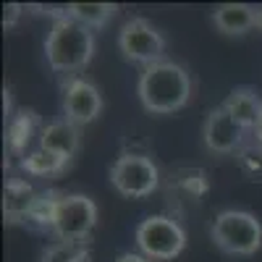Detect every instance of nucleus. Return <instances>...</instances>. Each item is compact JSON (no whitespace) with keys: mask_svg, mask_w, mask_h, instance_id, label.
<instances>
[{"mask_svg":"<svg viewBox=\"0 0 262 262\" xmlns=\"http://www.w3.org/2000/svg\"><path fill=\"white\" fill-rule=\"evenodd\" d=\"M194 81L191 74L176 60H160L142 69L137 81V97L142 107L152 116L179 113L191 102Z\"/></svg>","mask_w":262,"mask_h":262,"instance_id":"1","label":"nucleus"},{"mask_svg":"<svg viewBox=\"0 0 262 262\" xmlns=\"http://www.w3.org/2000/svg\"><path fill=\"white\" fill-rule=\"evenodd\" d=\"M45 58L55 74L76 76L95 58V32L74 18H58L45 39Z\"/></svg>","mask_w":262,"mask_h":262,"instance_id":"2","label":"nucleus"},{"mask_svg":"<svg viewBox=\"0 0 262 262\" xmlns=\"http://www.w3.org/2000/svg\"><path fill=\"white\" fill-rule=\"evenodd\" d=\"M210 238L228 257H254L262 249V223L249 210H221L210 223Z\"/></svg>","mask_w":262,"mask_h":262,"instance_id":"3","label":"nucleus"},{"mask_svg":"<svg viewBox=\"0 0 262 262\" xmlns=\"http://www.w3.org/2000/svg\"><path fill=\"white\" fill-rule=\"evenodd\" d=\"M134 242L139 254L152 262H170L186 249V231L170 215H149L137 226Z\"/></svg>","mask_w":262,"mask_h":262,"instance_id":"4","label":"nucleus"},{"mask_svg":"<svg viewBox=\"0 0 262 262\" xmlns=\"http://www.w3.org/2000/svg\"><path fill=\"white\" fill-rule=\"evenodd\" d=\"M111 186L126 200H147L160 186V170L149 155L121 152L111 165Z\"/></svg>","mask_w":262,"mask_h":262,"instance_id":"5","label":"nucleus"},{"mask_svg":"<svg viewBox=\"0 0 262 262\" xmlns=\"http://www.w3.org/2000/svg\"><path fill=\"white\" fill-rule=\"evenodd\" d=\"M97 205L86 194H63V200L55 212L53 236L58 242L69 244H86L92 238V231L97 226Z\"/></svg>","mask_w":262,"mask_h":262,"instance_id":"6","label":"nucleus"},{"mask_svg":"<svg viewBox=\"0 0 262 262\" xmlns=\"http://www.w3.org/2000/svg\"><path fill=\"white\" fill-rule=\"evenodd\" d=\"M165 48H168V42H165L163 32H158L155 27H152V21H147L142 16L128 18L126 24L121 27V32H118V50H121V55L128 63L142 66V69L165 60Z\"/></svg>","mask_w":262,"mask_h":262,"instance_id":"7","label":"nucleus"},{"mask_svg":"<svg viewBox=\"0 0 262 262\" xmlns=\"http://www.w3.org/2000/svg\"><path fill=\"white\" fill-rule=\"evenodd\" d=\"M252 139L247 131L223 105L212 107L202 123V144L210 155H238Z\"/></svg>","mask_w":262,"mask_h":262,"instance_id":"8","label":"nucleus"},{"mask_svg":"<svg viewBox=\"0 0 262 262\" xmlns=\"http://www.w3.org/2000/svg\"><path fill=\"white\" fill-rule=\"evenodd\" d=\"M102 107H105L102 95L90 79L74 76L69 81H63V118L66 121H71L74 126H86L102 113Z\"/></svg>","mask_w":262,"mask_h":262,"instance_id":"9","label":"nucleus"},{"mask_svg":"<svg viewBox=\"0 0 262 262\" xmlns=\"http://www.w3.org/2000/svg\"><path fill=\"white\" fill-rule=\"evenodd\" d=\"M212 24L226 37H244L257 29V8L249 3H223L212 11Z\"/></svg>","mask_w":262,"mask_h":262,"instance_id":"10","label":"nucleus"},{"mask_svg":"<svg viewBox=\"0 0 262 262\" xmlns=\"http://www.w3.org/2000/svg\"><path fill=\"white\" fill-rule=\"evenodd\" d=\"M39 147L55 152V155H60L66 160H71L79 152V147H81L79 126H74L71 121H66V118L45 123L42 131H39Z\"/></svg>","mask_w":262,"mask_h":262,"instance_id":"11","label":"nucleus"},{"mask_svg":"<svg viewBox=\"0 0 262 262\" xmlns=\"http://www.w3.org/2000/svg\"><path fill=\"white\" fill-rule=\"evenodd\" d=\"M34 186L27 181V179H18V176H11L6 181V189H3V217L8 226H18V223H27L29 217V210L34 205Z\"/></svg>","mask_w":262,"mask_h":262,"instance_id":"12","label":"nucleus"},{"mask_svg":"<svg viewBox=\"0 0 262 262\" xmlns=\"http://www.w3.org/2000/svg\"><path fill=\"white\" fill-rule=\"evenodd\" d=\"M37 128H39L37 111H32V107H18V111L13 113V118L8 121V128H6V144H8L11 155H16L18 160L27 155V147L34 139Z\"/></svg>","mask_w":262,"mask_h":262,"instance_id":"13","label":"nucleus"},{"mask_svg":"<svg viewBox=\"0 0 262 262\" xmlns=\"http://www.w3.org/2000/svg\"><path fill=\"white\" fill-rule=\"evenodd\" d=\"M223 107L247 131H254V126L262 116V95L254 86H236V90H231V95L226 97Z\"/></svg>","mask_w":262,"mask_h":262,"instance_id":"14","label":"nucleus"},{"mask_svg":"<svg viewBox=\"0 0 262 262\" xmlns=\"http://www.w3.org/2000/svg\"><path fill=\"white\" fill-rule=\"evenodd\" d=\"M69 163L71 160H66V158L55 155L50 149H42V147L27 152V155L18 160L21 170H24L27 176H60V173L69 168Z\"/></svg>","mask_w":262,"mask_h":262,"instance_id":"15","label":"nucleus"},{"mask_svg":"<svg viewBox=\"0 0 262 262\" xmlns=\"http://www.w3.org/2000/svg\"><path fill=\"white\" fill-rule=\"evenodd\" d=\"M60 200H63V191H58V189L37 191L27 223H29L32 228H37V231H50V233H53V223H55V212H58Z\"/></svg>","mask_w":262,"mask_h":262,"instance_id":"16","label":"nucleus"},{"mask_svg":"<svg viewBox=\"0 0 262 262\" xmlns=\"http://www.w3.org/2000/svg\"><path fill=\"white\" fill-rule=\"evenodd\" d=\"M118 13L116 3H69V18L84 24L86 29H102Z\"/></svg>","mask_w":262,"mask_h":262,"instance_id":"17","label":"nucleus"},{"mask_svg":"<svg viewBox=\"0 0 262 262\" xmlns=\"http://www.w3.org/2000/svg\"><path fill=\"white\" fill-rule=\"evenodd\" d=\"M39 262H92V252L86 244H69V242H55L42 249Z\"/></svg>","mask_w":262,"mask_h":262,"instance_id":"18","label":"nucleus"},{"mask_svg":"<svg viewBox=\"0 0 262 262\" xmlns=\"http://www.w3.org/2000/svg\"><path fill=\"white\" fill-rule=\"evenodd\" d=\"M236 160H238V165H242V170L247 173V176L262 179V147H257L254 142H249V144L236 155Z\"/></svg>","mask_w":262,"mask_h":262,"instance_id":"19","label":"nucleus"},{"mask_svg":"<svg viewBox=\"0 0 262 262\" xmlns=\"http://www.w3.org/2000/svg\"><path fill=\"white\" fill-rule=\"evenodd\" d=\"M24 11H27V6H21V3H6V8H3V29H16V24H18V18H21Z\"/></svg>","mask_w":262,"mask_h":262,"instance_id":"20","label":"nucleus"},{"mask_svg":"<svg viewBox=\"0 0 262 262\" xmlns=\"http://www.w3.org/2000/svg\"><path fill=\"white\" fill-rule=\"evenodd\" d=\"M116 262H152V259H147V257L139 254V252H123V254L116 257Z\"/></svg>","mask_w":262,"mask_h":262,"instance_id":"21","label":"nucleus"},{"mask_svg":"<svg viewBox=\"0 0 262 262\" xmlns=\"http://www.w3.org/2000/svg\"><path fill=\"white\" fill-rule=\"evenodd\" d=\"M3 113H6L8 121L13 118V111H11V90H3Z\"/></svg>","mask_w":262,"mask_h":262,"instance_id":"22","label":"nucleus"},{"mask_svg":"<svg viewBox=\"0 0 262 262\" xmlns=\"http://www.w3.org/2000/svg\"><path fill=\"white\" fill-rule=\"evenodd\" d=\"M252 142H254L257 147H262V116H259V121H257V126H254V131H252Z\"/></svg>","mask_w":262,"mask_h":262,"instance_id":"23","label":"nucleus"},{"mask_svg":"<svg viewBox=\"0 0 262 262\" xmlns=\"http://www.w3.org/2000/svg\"><path fill=\"white\" fill-rule=\"evenodd\" d=\"M257 29L262 32V6H257Z\"/></svg>","mask_w":262,"mask_h":262,"instance_id":"24","label":"nucleus"}]
</instances>
